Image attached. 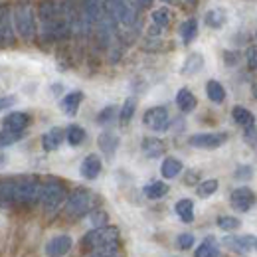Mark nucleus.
Returning a JSON list of instances; mask_svg holds the SVG:
<instances>
[{
	"instance_id": "1",
	"label": "nucleus",
	"mask_w": 257,
	"mask_h": 257,
	"mask_svg": "<svg viewBox=\"0 0 257 257\" xmlns=\"http://www.w3.org/2000/svg\"><path fill=\"white\" fill-rule=\"evenodd\" d=\"M83 245L93 249V251H107V253H115L119 251V229L113 225H105V227H95L91 229L85 237H83Z\"/></svg>"
},
{
	"instance_id": "2",
	"label": "nucleus",
	"mask_w": 257,
	"mask_h": 257,
	"mask_svg": "<svg viewBox=\"0 0 257 257\" xmlns=\"http://www.w3.org/2000/svg\"><path fill=\"white\" fill-rule=\"evenodd\" d=\"M67 190L64 188V184L50 180L44 184V192H42V206L46 210V214H56L65 202H67Z\"/></svg>"
},
{
	"instance_id": "3",
	"label": "nucleus",
	"mask_w": 257,
	"mask_h": 257,
	"mask_svg": "<svg viewBox=\"0 0 257 257\" xmlns=\"http://www.w3.org/2000/svg\"><path fill=\"white\" fill-rule=\"evenodd\" d=\"M93 206V194L85 188H77L69 194L67 202H65V216L69 218H79L85 216Z\"/></svg>"
},
{
	"instance_id": "4",
	"label": "nucleus",
	"mask_w": 257,
	"mask_h": 257,
	"mask_svg": "<svg viewBox=\"0 0 257 257\" xmlns=\"http://www.w3.org/2000/svg\"><path fill=\"white\" fill-rule=\"evenodd\" d=\"M16 182V202L20 204H34V202H42V192H44V184L34 178V176H24L14 180Z\"/></svg>"
},
{
	"instance_id": "5",
	"label": "nucleus",
	"mask_w": 257,
	"mask_h": 257,
	"mask_svg": "<svg viewBox=\"0 0 257 257\" xmlns=\"http://www.w3.org/2000/svg\"><path fill=\"white\" fill-rule=\"evenodd\" d=\"M12 20H14V26H16L18 34L24 40H32L34 34H36V22H34V10L28 2H22L14 8Z\"/></svg>"
},
{
	"instance_id": "6",
	"label": "nucleus",
	"mask_w": 257,
	"mask_h": 257,
	"mask_svg": "<svg viewBox=\"0 0 257 257\" xmlns=\"http://www.w3.org/2000/svg\"><path fill=\"white\" fill-rule=\"evenodd\" d=\"M105 10L119 24H125V26L135 24V12L131 10L127 0H105Z\"/></svg>"
},
{
	"instance_id": "7",
	"label": "nucleus",
	"mask_w": 257,
	"mask_h": 257,
	"mask_svg": "<svg viewBox=\"0 0 257 257\" xmlns=\"http://www.w3.org/2000/svg\"><path fill=\"white\" fill-rule=\"evenodd\" d=\"M255 202H257L255 192H253L251 188H247V186H239V188L231 190V194H229V204H231V208L237 210V212H247V210H251V208L255 206Z\"/></svg>"
},
{
	"instance_id": "8",
	"label": "nucleus",
	"mask_w": 257,
	"mask_h": 257,
	"mask_svg": "<svg viewBox=\"0 0 257 257\" xmlns=\"http://www.w3.org/2000/svg\"><path fill=\"white\" fill-rule=\"evenodd\" d=\"M225 141H227V135L225 133H198V135H192L188 139V145L194 147V149H218L222 147Z\"/></svg>"
},
{
	"instance_id": "9",
	"label": "nucleus",
	"mask_w": 257,
	"mask_h": 257,
	"mask_svg": "<svg viewBox=\"0 0 257 257\" xmlns=\"http://www.w3.org/2000/svg\"><path fill=\"white\" fill-rule=\"evenodd\" d=\"M170 119V115H168V109L166 107H153V109H149L147 113H145V117H143V121H145V125L149 128H153V131H157V133H161V131H166L168 128V121Z\"/></svg>"
},
{
	"instance_id": "10",
	"label": "nucleus",
	"mask_w": 257,
	"mask_h": 257,
	"mask_svg": "<svg viewBox=\"0 0 257 257\" xmlns=\"http://www.w3.org/2000/svg\"><path fill=\"white\" fill-rule=\"evenodd\" d=\"M73 241L69 235H56L46 243V255L48 257H64L69 253Z\"/></svg>"
},
{
	"instance_id": "11",
	"label": "nucleus",
	"mask_w": 257,
	"mask_h": 257,
	"mask_svg": "<svg viewBox=\"0 0 257 257\" xmlns=\"http://www.w3.org/2000/svg\"><path fill=\"white\" fill-rule=\"evenodd\" d=\"M257 237L253 235H233V237H225V245H229V249H233L239 255H247L253 247H255Z\"/></svg>"
},
{
	"instance_id": "12",
	"label": "nucleus",
	"mask_w": 257,
	"mask_h": 257,
	"mask_svg": "<svg viewBox=\"0 0 257 257\" xmlns=\"http://www.w3.org/2000/svg\"><path fill=\"white\" fill-rule=\"evenodd\" d=\"M97 145L101 149V153L107 157V159H113L115 153H117V147H119V137L113 133V131H105L97 137Z\"/></svg>"
},
{
	"instance_id": "13",
	"label": "nucleus",
	"mask_w": 257,
	"mask_h": 257,
	"mask_svg": "<svg viewBox=\"0 0 257 257\" xmlns=\"http://www.w3.org/2000/svg\"><path fill=\"white\" fill-rule=\"evenodd\" d=\"M64 139H65L64 128L52 127L48 133H44V137H42V147H44V151H46V153L58 151V149H60V145L64 143Z\"/></svg>"
},
{
	"instance_id": "14",
	"label": "nucleus",
	"mask_w": 257,
	"mask_h": 257,
	"mask_svg": "<svg viewBox=\"0 0 257 257\" xmlns=\"http://www.w3.org/2000/svg\"><path fill=\"white\" fill-rule=\"evenodd\" d=\"M79 174L85 178V180H95L97 176L101 174V159L97 155H87L81 166H79Z\"/></svg>"
},
{
	"instance_id": "15",
	"label": "nucleus",
	"mask_w": 257,
	"mask_h": 257,
	"mask_svg": "<svg viewBox=\"0 0 257 257\" xmlns=\"http://www.w3.org/2000/svg\"><path fill=\"white\" fill-rule=\"evenodd\" d=\"M81 12L89 24L103 22V6L99 0H81Z\"/></svg>"
},
{
	"instance_id": "16",
	"label": "nucleus",
	"mask_w": 257,
	"mask_h": 257,
	"mask_svg": "<svg viewBox=\"0 0 257 257\" xmlns=\"http://www.w3.org/2000/svg\"><path fill=\"white\" fill-rule=\"evenodd\" d=\"M81 101H83V93L81 91H71L60 101V109L64 111V115L67 117H75L79 107H81Z\"/></svg>"
},
{
	"instance_id": "17",
	"label": "nucleus",
	"mask_w": 257,
	"mask_h": 257,
	"mask_svg": "<svg viewBox=\"0 0 257 257\" xmlns=\"http://www.w3.org/2000/svg\"><path fill=\"white\" fill-rule=\"evenodd\" d=\"M12 22H14V20H10V10H8V6H2V10H0V38H2V46H8V44L14 42Z\"/></svg>"
},
{
	"instance_id": "18",
	"label": "nucleus",
	"mask_w": 257,
	"mask_h": 257,
	"mask_svg": "<svg viewBox=\"0 0 257 257\" xmlns=\"http://www.w3.org/2000/svg\"><path fill=\"white\" fill-rule=\"evenodd\" d=\"M141 149H143L147 159H159L164 153V143H162L161 139H157V137H147V139H143Z\"/></svg>"
},
{
	"instance_id": "19",
	"label": "nucleus",
	"mask_w": 257,
	"mask_h": 257,
	"mask_svg": "<svg viewBox=\"0 0 257 257\" xmlns=\"http://www.w3.org/2000/svg\"><path fill=\"white\" fill-rule=\"evenodd\" d=\"M204 22H206V26H208V28L220 30V28H224L225 22H227V14H225L224 8H212V10H208V12H206Z\"/></svg>"
},
{
	"instance_id": "20",
	"label": "nucleus",
	"mask_w": 257,
	"mask_h": 257,
	"mask_svg": "<svg viewBox=\"0 0 257 257\" xmlns=\"http://www.w3.org/2000/svg\"><path fill=\"white\" fill-rule=\"evenodd\" d=\"M176 105H178V109L182 111V113H192L194 109H196V105H198V101H196V97L190 89H186V87H182L178 93H176Z\"/></svg>"
},
{
	"instance_id": "21",
	"label": "nucleus",
	"mask_w": 257,
	"mask_h": 257,
	"mask_svg": "<svg viewBox=\"0 0 257 257\" xmlns=\"http://www.w3.org/2000/svg\"><path fill=\"white\" fill-rule=\"evenodd\" d=\"M174 210H176V216H178L184 224H192L194 222V202L190 198L178 200L176 206H174Z\"/></svg>"
},
{
	"instance_id": "22",
	"label": "nucleus",
	"mask_w": 257,
	"mask_h": 257,
	"mask_svg": "<svg viewBox=\"0 0 257 257\" xmlns=\"http://www.w3.org/2000/svg\"><path fill=\"white\" fill-rule=\"evenodd\" d=\"M220 255V243H218V239L216 237H206L202 243H200V247L196 249V253L194 257H218Z\"/></svg>"
},
{
	"instance_id": "23",
	"label": "nucleus",
	"mask_w": 257,
	"mask_h": 257,
	"mask_svg": "<svg viewBox=\"0 0 257 257\" xmlns=\"http://www.w3.org/2000/svg\"><path fill=\"white\" fill-rule=\"evenodd\" d=\"M182 162L178 161V159H174V157H168V159H164L162 161V166H161V174L166 178V180H172V178H176L180 172H182Z\"/></svg>"
},
{
	"instance_id": "24",
	"label": "nucleus",
	"mask_w": 257,
	"mask_h": 257,
	"mask_svg": "<svg viewBox=\"0 0 257 257\" xmlns=\"http://www.w3.org/2000/svg\"><path fill=\"white\" fill-rule=\"evenodd\" d=\"M28 125V115L26 113H20V111H16V113H10V115H6L4 117V128H10V131H24Z\"/></svg>"
},
{
	"instance_id": "25",
	"label": "nucleus",
	"mask_w": 257,
	"mask_h": 257,
	"mask_svg": "<svg viewBox=\"0 0 257 257\" xmlns=\"http://www.w3.org/2000/svg\"><path fill=\"white\" fill-rule=\"evenodd\" d=\"M204 67V56L194 52L190 54L186 60H184V65H182V75H196L198 71H202Z\"/></svg>"
},
{
	"instance_id": "26",
	"label": "nucleus",
	"mask_w": 257,
	"mask_h": 257,
	"mask_svg": "<svg viewBox=\"0 0 257 257\" xmlns=\"http://www.w3.org/2000/svg\"><path fill=\"white\" fill-rule=\"evenodd\" d=\"M231 115H233V121L237 123V125H241V127L249 128L255 125V117H253V113L249 111V109H245V107H233V111H231Z\"/></svg>"
},
{
	"instance_id": "27",
	"label": "nucleus",
	"mask_w": 257,
	"mask_h": 257,
	"mask_svg": "<svg viewBox=\"0 0 257 257\" xmlns=\"http://www.w3.org/2000/svg\"><path fill=\"white\" fill-rule=\"evenodd\" d=\"M206 95H208V99H210L212 103H224L225 101L224 85H222L220 81H216V79H210V81L206 83Z\"/></svg>"
},
{
	"instance_id": "28",
	"label": "nucleus",
	"mask_w": 257,
	"mask_h": 257,
	"mask_svg": "<svg viewBox=\"0 0 257 257\" xmlns=\"http://www.w3.org/2000/svg\"><path fill=\"white\" fill-rule=\"evenodd\" d=\"M178 32H180V38H182V44H192L196 34H198V20H194V18L184 20L180 24V30Z\"/></svg>"
},
{
	"instance_id": "29",
	"label": "nucleus",
	"mask_w": 257,
	"mask_h": 257,
	"mask_svg": "<svg viewBox=\"0 0 257 257\" xmlns=\"http://www.w3.org/2000/svg\"><path fill=\"white\" fill-rule=\"evenodd\" d=\"M143 192H145V196H147L149 200H159V198L168 194V184H164L161 180H155V182H149Z\"/></svg>"
},
{
	"instance_id": "30",
	"label": "nucleus",
	"mask_w": 257,
	"mask_h": 257,
	"mask_svg": "<svg viewBox=\"0 0 257 257\" xmlns=\"http://www.w3.org/2000/svg\"><path fill=\"white\" fill-rule=\"evenodd\" d=\"M135 111H137V99L135 97L125 99V103L121 105V111H119V123L121 125H128L131 119L135 117Z\"/></svg>"
},
{
	"instance_id": "31",
	"label": "nucleus",
	"mask_w": 257,
	"mask_h": 257,
	"mask_svg": "<svg viewBox=\"0 0 257 257\" xmlns=\"http://www.w3.org/2000/svg\"><path fill=\"white\" fill-rule=\"evenodd\" d=\"M65 141L71 147H79L85 141V131L79 127V125H69V127L65 128Z\"/></svg>"
},
{
	"instance_id": "32",
	"label": "nucleus",
	"mask_w": 257,
	"mask_h": 257,
	"mask_svg": "<svg viewBox=\"0 0 257 257\" xmlns=\"http://www.w3.org/2000/svg\"><path fill=\"white\" fill-rule=\"evenodd\" d=\"M0 198H2L4 206L16 200V182L14 180H8V178L2 180V184H0Z\"/></svg>"
},
{
	"instance_id": "33",
	"label": "nucleus",
	"mask_w": 257,
	"mask_h": 257,
	"mask_svg": "<svg viewBox=\"0 0 257 257\" xmlns=\"http://www.w3.org/2000/svg\"><path fill=\"white\" fill-rule=\"evenodd\" d=\"M40 18H42V24L56 20V18H58V4H56L54 0H46V2L40 6Z\"/></svg>"
},
{
	"instance_id": "34",
	"label": "nucleus",
	"mask_w": 257,
	"mask_h": 257,
	"mask_svg": "<svg viewBox=\"0 0 257 257\" xmlns=\"http://www.w3.org/2000/svg\"><path fill=\"white\" fill-rule=\"evenodd\" d=\"M218 186H220V182H218L216 178L202 180V182L198 184V188H196V194H198L200 198H208V196H212V194L218 190Z\"/></svg>"
},
{
	"instance_id": "35",
	"label": "nucleus",
	"mask_w": 257,
	"mask_h": 257,
	"mask_svg": "<svg viewBox=\"0 0 257 257\" xmlns=\"http://www.w3.org/2000/svg\"><path fill=\"white\" fill-rule=\"evenodd\" d=\"M20 139H22V133H20V131L2 128V133H0V145H2V149H6V147H10V145L18 143Z\"/></svg>"
},
{
	"instance_id": "36",
	"label": "nucleus",
	"mask_w": 257,
	"mask_h": 257,
	"mask_svg": "<svg viewBox=\"0 0 257 257\" xmlns=\"http://www.w3.org/2000/svg\"><path fill=\"white\" fill-rule=\"evenodd\" d=\"M218 225H220V229H224V231H235V229L241 227V220L235 218V216H220V218H218Z\"/></svg>"
},
{
	"instance_id": "37",
	"label": "nucleus",
	"mask_w": 257,
	"mask_h": 257,
	"mask_svg": "<svg viewBox=\"0 0 257 257\" xmlns=\"http://www.w3.org/2000/svg\"><path fill=\"white\" fill-rule=\"evenodd\" d=\"M153 24L157 28H166L170 24V12L166 8H159V10H153Z\"/></svg>"
},
{
	"instance_id": "38",
	"label": "nucleus",
	"mask_w": 257,
	"mask_h": 257,
	"mask_svg": "<svg viewBox=\"0 0 257 257\" xmlns=\"http://www.w3.org/2000/svg\"><path fill=\"white\" fill-rule=\"evenodd\" d=\"M115 115H117V107L109 105V107H105L103 111H99V115H97V123H99V125H109V123L115 119ZM117 117H119V115H117Z\"/></svg>"
},
{
	"instance_id": "39",
	"label": "nucleus",
	"mask_w": 257,
	"mask_h": 257,
	"mask_svg": "<svg viewBox=\"0 0 257 257\" xmlns=\"http://www.w3.org/2000/svg\"><path fill=\"white\" fill-rule=\"evenodd\" d=\"M176 245H178L180 249H190L194 245V235L192 233H180V235L176 237Z\"/></svg>"
},
{
	"instance_id": "40",
	"label": "nucleus",
	"mask_w": 257,
	"mask_h": 257,
	"mask_svg": "<svg viewBox=\"0 0 257 257\" xmlns=\"http://www.w3.org/2000/svg\"><path fill=\"white\" fill-rule=\"evenodd\" d=\"M245 60H247V65H249V69H257V46H251V48H247V52H245Z\"/></svg>"
},
{
	"instance_id": "41",
	"label": "nucleus",
	"mask_w": 257,
	"mask_h": 257,
	"mask_svg": "<svg viewBox=\"0 0 257 257\" xmlns=\"http://www.w3.org/2000/svg\"><path fill=\"white\" fill-rule=\"evenodd\" d=\"M233 176H235L237 180H247V178L253 176V170H251V166H239V168L235 170Z\"/></svg>"
},
{
	"instance_id": "42",
	"label": "nucleus",
	"mask_w": 257,
	"mask_h": 257,
	"mask_svg": "<svg viewBox=\"0 0 257 257\" xmlns=\"http://www.w3.org/2000/svg\"><path fill=\"white\" fill-rule=\"evenodd\" d=\"M91 222H93L95 227H105V224H107V214L105 212H95L91 216Z\"/></svg>"
},
{
	"instance_id": "43",
	"label": "nucleus",
	"mask_w": 257,
	"mask_h": 257,
	"mask_svg": "<svg viewBox=\"0 0 257 257\" xmlns=\"http://www.w3.org/2000/svg\"><path fill=\"white\" fill-rule=\"evenodd\" d=\"M245 141L249 143V145H257V128L255 127H249V128H245Z\"/></svg>"
},
{
	"instance_id": "44",
	"label": "nucleus",
	"mask_w": 257,
	"mask_h": 257,
	"mask_svg": "<svg viewBox=\"0 0 257 257\" xmlns=\"http://www.w3.org/2000/svg\"><path fill=\"white\" fill-rule=\"evenodd\" d=\"M16 103V97L14 95H10V97H2V101H0V107L2 109H8L10 105H14Z\"/></svg>"
},
{
	"instance_id": "45",
	"label": "nucleus",
	"mask_w": 257,
	"mask_h": 257,
	"mask_svg": "<svg viewBox=\"0 0 257 257\" xmlns=\"http://www.w3.org/2000/svg\"><path fill=\"white\" fill-rule=\"evenodd\" d=\"M225 64H237V54L235 52H225Z\"/></svg>"
},
{
	"instance_id": "46",
	"label": "nucleus",
	"mask_w": 257,
	"mask_h": 257,
	"mask_svg": "<svg viewBox=\"0 0 257 257\" xmlns=\"http://www.w3.org/2000/svg\"><path fill=\"white\" fill-rule=\"evenodd\" d=\"M89 257H119V251H115V253H107V251H93Z\"/></svg>"
},
{
	"instance_id": "47",
	"label": "nucleus",
	"mask_w": 257,
	"mask_h": 257,
	"mask_svg": "<svg viewBox=\"0 0 257 257\" xmlns=\"http://www.w3.org/2000/svg\"><path fill=\"white\" fill-rule=\"evenodd\" d=\"M137 6L139 8H151L153 6V0H137Z\"/></svg>"
},
{
	"instance_id": "48",
	"label": "nucleus",
	"mask_w": 257,
	"mask_h": 257,
	"mask_svg": "<svg viewBox=\"0 0 257 257\" xmlns=\"http://www.w3.org/2000/svg\"><path fill=\"white\" fill-rule=\"evenodd\" d=\"M184 2H188V4H194V2H196V0H184Z\"/></svg>"
},
{
	"instance_id": "49",
	"label": "nucleus",
	"mask_w": 257,
	"mask_h": 257,
	"mask_svg": "<svg viewBox=\"0 0 257 257\" xmlns=\"http://www.w3.org/2000/svg\"><path fill=\"white\" fill-rule=\"evenodd\" d=\"M253 93H255V97H257V85H253Z\"/></svg>"
},
{
	"instance_id": "50",
	"label": "nucleus",
	"mask_w": 257,
	"mask_h": 257,
	"mask_svg": "<svg viewBox=\"0 0 257 257\" xmlns=\"http://www.w3.org/2000/svg\"><path fill=\"white\" fill-rule=\"evenodd\" d=\"M162 2H170V4H172V2H174V0H162Z\"/></svg>"
},
{
	"instance_id": "51",
	"label": "nucleus",
	"mask_w": 257,
	"mask_h": 257,
	"mask_svg": "<svg viewBox=\"0 0 257 257\" xmlns=\"http://www.w3.org/2000/svg\"><path fill=\"white\" fill-rule=\"evenodd\" d=\"M255 249H257V241H255Z\"/></svg>"
},
{
	"instance_id": "52",
	"label": "nucleus",
	"mask_w": 257,
	"mask_h": 257,
	"mask_svg": "<svg viewBox=\"0 0 257 257\" xmlns=\"http://www.w3.org/2000/svg\"><path fill=\"white\" fill-rule=\"evenodd\" d=\"M255 36H257V34H255Z\"/></svg>"
}]
</instances>
